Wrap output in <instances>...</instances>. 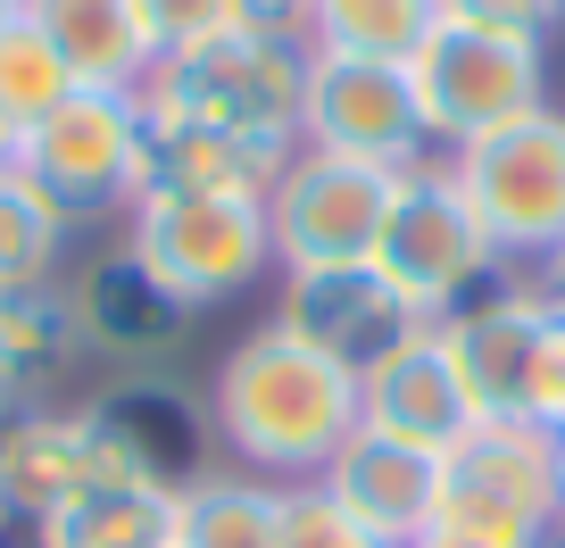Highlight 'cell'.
<instances>
[{
    "label": "cell",
    "mask_w": 565,
    "mask_h": 548,
    "mask_svg": "<svg viewBox=\"0 0 565 548\" xmlns=\"http://www.w3.org/2000/svg\"><path fill=\"white\" fill-rule=\"evenodd\" d=\"M209 416H216V449L258 482H317L333 465V449L358 432L366 399L358 374L317 357L300 333H282L275 316L258 333H242L225 350L209 383Z\"/></svg>",
    "instance_id": "6da1fadb"
},
{
    "label": "cell",
    "mask_w": 565,
    "mask_h": 548,
    "mask_svg": "<svg viewBox=\"0 0 565 548\" xmlns=\"http://www.w3.org/2000/svg\"><path fill=\"white\" fill-rule=\"evenodd\" d=\"M308 108V51L266 34H216L200 51H167L141 84L150 125H209V133H249V142L300 150Z\"/></svg>",
    "instance_id": "7a4b0ae2"
},
{
    "label": "cell",
    "mask_w": 565,
    "mask_h": 548,
    "mask_svg": "<svg viewBox=\"0 0 565 548\" xmlns=\"http://www.w3.org/2000/svg\"><path fill=\"white\" fill-rule=\"evenodd\" d=\"M125 241L150 258V275L183 308H225L275 275L266 200H233V192H167V183H150L125 208Z\"/></svg>",
    "instance_id": "3957f363"
},
{
    "label": "cell",
    "mask_w": 565,
    "mask_h": 548,
    "mask_svg": "<svg viewBox=\"0 0 565 548\" xmlns=\"http://www.w3.org/2000/svg\"><path fill=\"white\" fill-rule=\"evenodd\" d=\"M407 84H416L433 150L449 159V150L499 133V125L548 108V42H515V34H482V25L433 18L424 42L407 51Z\"/></svg>",
    "instance_id": "277c9868"
},
{
    "label": "cell",
    "mask_w": 565,
    "mask_h": 548,
    "mask_svg": "<svg viewBox=\"0 0 565 548\" xmlns=\"http://www.w3.org/2000/svg\"><path fill=\"white\" fill-rule=\"evenodd\" d=\"M18 166L75 216V225H100L141 200L150 183V117H141V92H75L58 100L42 125L18 133Z\"/></svg>",
    "instance_id": "5b68a950"
},
{
    "label": "cell",
    "mask_w": 565,
    "mask_h": 548,
    "mask_svg": "<svg viewBox=\"0 0 565 548\" xmlns=\"http://www.w3.org/2000/svg\"><path fill=\"white\" fill-rule=\"evenodd\" d=\"M449 175L475 200L482 233L508 266L532 275L565 249V108H532L482 142L449 150Z\"/></svg>",
    "instance_id": "8992f818"
},
{
    "label": "cell",
    "mask_w": 565,
    "mask_h": 548,
    "mask_svg": "<svg viewBox=\"0 0 565 548\" xmlns=\"http://www.w3.org/2000/svg\"><path fill=\"white\" fill-rule=\"evenodd\" d=\"M441 531L499 540V548H548L557 540L565 507H557L548 432L524 425V416H482L441 458Z\"/></svg>",
    "instance_id": "52a82bcc"
},
{
    "label": "cell",
    "mask_w": 565,
    "mask_h": 548,
    "mask_svg": "<svg viewBox=\"0 0 565 548\" xmlns=\"http://www.w3.org/2000/svg\"><path fill=\"white\" fill-rule=\"evenodd\" d=\"M374 266H383L391 283L407 291V300L424 308V316L441 324L449 308H466L475 291H491L499 275H508V258L491 249V233H482L475 200L458 192V175H449V159H424L399 175V192H391V216H383V249H374Z\"/></svg>",
    "instance_id": "ba28073f"
},
{
    "label": "cell",
    "mask_w": 565,
    "mask_h": 548,
    "mask_svg": "<svg viewBox=\"0 0 565 548\" xmlns=\"http://www.w3.org/2000/svg\"><path fill=\"white\" fill-rule=\"evenodd\" d=\"M92 449L108 474L150 482V491H192L200 474H216V416L183 374L167 366H125L84 399Z\"/></svg>",
    "instance_id": "9c48e42d"
},
{
    "label": "cell",
    "mask_w": 565,
    "mask_h": 548,
    "mask_svg": "<svg viewBox=\"0 0 565 548\" xmlns=\"http://www.w3.org/2000/svg\"><path fill=\"white\" fill-rule=\"evenodd\" d=\"M399 175L366 159H333V150H291V166L266 192V225H275V275H317V266H374L383 249V216Z\"/></svg>",
    "instance_id": "30bf717a"
},
{
    "label": "cell",
    "mask_w": 565,
    "mask_h": 548,
    "mask_svg": "<svg viewBox=\"0 0 565 548\" xmlns=\"http://www.w3.org/2000/svg\"><path fill=\"white\" fill-rule=\"evenodd\" d=\"M300 142L333 150V159H366V166H407L441 159L424 133L407 58H366V51H308V108H300Z\"/></svg>",
    "instance_id": "8fae6325"
},
{
    "label": "cell",
    "mask_w": 565,
    "mask_h": 548,
    "mask_svg": "<svg viewBox=\"0 0 565 548\" xmlns=\"http://www.w3.org/2000/svg\"><path fill=\"white\" fill-rule=\"evenodd\" d=\"M58 291H67V316H75L84 357H100V366H117V374L183 357V341H192V324H200V308H183L125 233L100 241L75 275H58Z\"/></svg>",
    "instance_id": "7c38bea8"
},
{
    "label": "cell",
    "mask_w": 565,
    "mask_h": 548,
    "mask_svg": "<svg viewBox=\"0 0 565 548\" xmlns=\"http://www.w3.org/2000/svg\"><path fill=\"white\" fill-rule=\"evenodd\" d=\"M275 324L300 333L317 357H333V366H350L358 383H366V374L383 366L391 350H407L433 316L391 283L383 266H317V275H282Z\"/></svg>",
    "instance_id": "4fadbf2b"
},
{
    "label": "cell",
    "mask_w": 565,
    "mask_h": 548,
    "mask_svg": "<svg viewBox=\"0 0 565 548\" xmlns=\"http://www.w3.org/2000/svg\"><path fill=\"white\" fill-rule=\"evenodd\" d=\"M541 324H548V291L524 266H508L491 291H475L466 308L441 316V341L458 357L466 390H475V416H524V374H532Z\"/></svg>",
    "instance_id": "5bb4252c"
},
{
    "label": "cell",
    "mask_w": 565,
    "mask_h": 548,
    "mask_svg": "<svg viewBox=\"0 0 565 548\" xmlns=\"http://www.w3.org/2000/svg\"><path fill=\"white\" fill-rule=\"evenodd\" d=\"M317 482H324V491H333L383 548H416L424 531L441 524V458H433V449H416V441H399V432L358 425L350 441L333 449V465H324Z\"/></svg>",
    "instance_id": "9a60e30c"
},
{
    "label": "cell",
    "mask_w": 565,
    "mask_h": 548,
    "mask_svg": "<svg viewBox=\"0 0 565 548\" xmlns=\"http://www.w3.org/2000/svg\"><path fill=\"white\" fill-rule=\"evenodd\" d=\"M358 399H366L358 425L399 432V441L433 449V458H449V449L482 425V416H475V390H466L458 357H449V341H441V324H424L407 350H391L383 366L358 383Z\"/></svg>",
    "instance_id": "2e32d148"
},
{
    "label": "cell",
    "mask_w": 565,
    "mask_h": 548,
    "mask_svg": "<svg viewBox=\"0 0 565 548\" xmlns=\"http://www.w3.org/2000/svg\"><path fill=\"white\" fill-rule=\"evenodd\" d=\"M100 449H92V425H84V407H25L18 425L0 432V507H18V515H51L67 507L84 482H100Z\"/></svg>",
    "instance_id": "e0dca14e"
},
{
    "label": "cell",
    "mask_w": 565,
    "mask_h": 548,
    "mask_svg": "<svg viewBox=\"0 0 565 548\" xmlns=\"http://www.w3.org/2000/svg\"><path fill=\"white\" fill-rule=\"evenodd\" d=\"M25 25L51 34V51L84 92H141L159 67V42L134 0H25Z\"/></svg>",
    "instance_id": "ac0fdd59"
},
{
    "label": "cell",
    "mask_w": 565,
    "mask_h": 548,
    "mask_svg": "<svg viewBox=\"0 0 565 548\" xmlns=\"http://www.w3.org/2000/svg\"><path fill=\"white\" fill-rule=\"evenodd\" d=\"M282 166H291V150H282V142L209 133V125H150V183H167V192H233V200H266ZM150 183H141V192H150Z\"/></svg>",
    "instance_id": "d6986e66"
},
{
    "label": "cell",
    "mask_w": 565,
    "mask_h": 548,
    "mask_svg": "<svg viewBox=\"0 0 565 548\" xmlns=\"http://www.w3.org/2000/svg\"><path fill=\"white\" fill-rule=\"evenodd\" d=\"M42 548H175V491L100 474L42 515Z\"/></svg>",
    "instance_id": "ffe728a7"
},
{
    "label": "cell",
    "mask_w": 565,
    "mask_h": 548,
    "mask_svg": "<svg viewBox=\"0 0 565 548\" xmlns=\"http://www.w3.org/2000/svg\"><path fill=\"white\" fill-rule=\"evenodd\" d=\"M67 241H75V216L9 159L0 166V300L9 291H51L67 275Z\"/></svg>",
    "instance_id": "44dd1931"
},
{
    "label": "cell",
    "mask_w": 565,
    "mask_h": 548,
    "mask_svg": "<svg viewBox=\"0 0 565 548\" xmlns=\"http://www.w3.org/2000/svg\"><path fill=\"white\" fill-rule=\"evenodd\" d=\"M275 498L282 482L216 465L192 491H175V548H275Z\"/></svg>",
    "instance_id": "7402d4cb"
},
{
    "label": "cell",
    "mask_w": 565,
    "mask_h": 548,
    "mask_svg": "<svg viewBox=\"0 0 565 548\" xmlns=\"http://www.w3.org/2000/svg\"><path fill=\"white\" fill-rule=\"evenodd\" d=\"M67 366H84V341H75V316H67V291H9L0 300V374L25 390V399H51V383Z\"/></svg>",
    "instance_id": "603a6c76"
},
{
    "label": "cell",
    "mask_w": 565,
    "mask_h": 548,
    "mask_svg": "<svg viewBox=\"0 0 565 548\" xmlns=\"http://www.w3.org/2000/svg\"><path fill=\"white\" fill-rule=\"evenodd\" d=\"M75 92H84V84L67 75V58L51 51L42 25L18 18L9 34H0V117L18 125V133H25V125H42L58 100H75Z\"/></svg>",
    "instance_id": "cb8c5ba5"
},
{
    "label": "cell",
    "mask_w": 565,
    "mask_h": 548,
    "mask_svg": "<svg viewBox=\"0 0 565 548\" xmlns=\"http://www.w3.org/2000/svg\"><path fill=\"white\" fill-rule=\"evenodd\" d=\"M433 25V0H317V51L407 58Z\"/></svg>",
    "instance_id": "d4e9b609"
},
{
    "label": "cell",
    "mask_w": 565,
    "mask_h": 548,
    "mask_svg": "<svg viewBox=\"0 0 565 548\" xmlns=\"http://www.w3.org/2000/svg\"><path fill=\"white\" fill-rule=\"evenodd\" d=\"M275 548H383L324 482H282L275 498Z\"/></svg>",
    "instance_id": "484cf974"
},
{
    "label": "cell",
    "mask_w": 565,
    "mask_h": 548,
    "mask_svg": "<svg viewBox=\"0 0 565 548\" xmlns=\"http://www.w3.org/2000/svg\"><path fill=\"white\" fill-rule=\"evenodd\" d=\"M433 18L482 25V34H515V42H548L565 25V0H433Z\"/></svg>",
    "instance_id": "4316f807"
},
{
    "label": "cell",
    "mask_w": 565,
    "mask_h": 548,
    "mask_svg": "<svg viewBox=\"0 0 565 548\" xmlns=\"http://www.w3.org/2000/svg\"><path fill=\"white\" fill-rule=\"evenodd\" d=\"M134 9H141V25H150V42H159V58L233 34V0H134Z\"/></svg>",
    "instance_id": "83f0119b"
},
{
    "label": "cell",
    "mask_w": 565,
    "mask_h": 548,
    "mask_svg": "<svg viewBox=\"0 0 565 548\" xmlns=\"http://www.w3.org/2000/svg\"><path fill=\"white\" fill-rule=\"evenodd\" d=\"M524 425L565 432V308H548L541 341H532V374H524Z\"/></svg>",
    "instance_id": "f1b7e54d"
},
{
    "label": "cell",
    "mask_w": 565,
    "mask_h": 548,
    "mask_svg": "<svg viewBox=\"0 0 565 548\" xmlns=\"http://www.w3.org/2000/svg\"><path fill=\"white\" fill-rule=\"evenodd\" d=\"M233 34H266V42L317 51V0H233Z\"/></svg>",
    "instance_id": "f546056e"
},
{
    "label": "cell",
    "mask_w": 565,
    "mask_h": 548,
    "mask_svg": "<svg viewBox=\"0 0 565 548\" xmlns=\"http://www.w3.org/2000/svg\"><path fill=\"white\" fill-rule=\"evenodd\" d=\"M532 275H541V291H548V308H565V249L548 266H532Z\"/></svg>",
    "instance_id": "4dcf8cb0"
},
{
    "label": "cell",
    "mask_w": 565,
    "mask_h": 548,
    "mask_svg": "<svg viewBox=\"0 0 565 548\" xmlns=\"http://www.w3.org/2000/svg\"><path fill=\"white\" fill-rule=\"evenodd\" d=\"M25 407H34V399H25V390H18V383H9V374H0V432H9V425H18V416H25Z\"/></svg>",
    "instance_id": "1f68e13d"
},
{
    "label": "cell",
    "mask_w": 565,
    "mask_h": 548,
    "mask_svg": "<svg viewBox=\"0 0 565 548\" xmlns=\"http://www.w3.org/2000/svg\"><path fill=\"white\" fill-rule=\"evenodd\" d=\"M416 548H499V540H466V531H441V524H433Z\"/></svg>",
    "instance_id": "d6a6232c"
},
{
    "label": "cell",
    "mask_w": 565,
    "mask_h": 548,
    "mask_svg": "<svg viewBox=\"0 0 565 548\" xmlns=\"http://www.w3.org/2000/svg\"><path fill=\"white\" fill-rule=\"evenodd\" d=\"M548 458H557V507H565V432H548Z\"/></svg>",
    "instance_id": "836d02e7"
},
{
    "label": "cell",
    "mask_w": 565,
    "mask_h": 548,
    "mask_svg": "<svg viewBox=\"0 0 565 548\" xmlns=\"http://www.w3.org/2000/svg\"><path fill=\"white\" fill-rule=\"evenodd\" d=\"M9 159H18V125L0 117V166H9Z\"/></svg>",
    "instance_id": "e575fe53"
},
{
    "label": "cell",
    "mask_w": 565,
    "mask_h": 548,
    "mask_svg": "<svg viewBox=\"0 0 565 548\" xmlns=\"http://www.w3.org/2000/svg\"><path fill=\"white\" fill-rule=\"evenodd\" d=\"M18 18H25V0H0V34H9Z\"/></svg>",
    "instance_id": "d590c367"
},
{
    "label": "cell",
    "mask_w": 565,
    "mask_h": 548,
    "mask_svg": "<svg viewBox=\"0 0 565 548\" xmlns=\"http://www.w3.org/2000/svg\"><path fill=\"white\" fill-rule=\"evenodd\" d=\"M548 548H565V531H557V540H548Z\"/></svg>",
    "instance_id": "8d00e7d4"
}]
</instances>
